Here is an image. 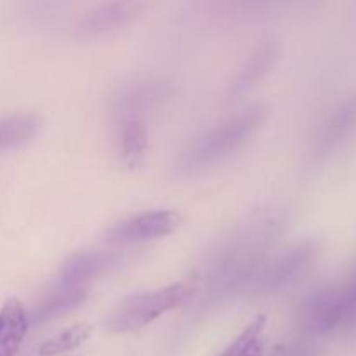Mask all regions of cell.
<instances>
[{"mask_svg": "<svg viewBox=\"0 0 356 356\" xmlns=\"http://www.w3.org/2000/svg\"><path fill=\"white\" fill-rule=\"evenodd\" d=\"M38 115H14L0 120V152L16 149L28 145L38 136L42 129Z\"/></svg>", "mask_w": 356, "mask_h": 356, "instance_id": "obj_14", "label": "cell"}, {"mask_svg": "<svg viewBox=\"0 0 356 356\" xmlns=\"http://www.w3.org/2000/svg\"><path fill=\"white\" fill-rule=\"evenodd\" d=\"M87 299L86 287H59L52 285L51 291L42 296L40 301L28 312L30 327L44 325L51 320L59 318L83 305Z\"/></svg>", "mask_w": 356, "mask_h": 356, "instance_id": "obj_10", "label": "cell"}, {"mask_svg": "<svg viewBox=\"0 0 356 356\" xmlns=\"http://www.w3.org/2000/svg\"><path fill=\"white\" fill-rule=\"evenodd\" d=\"M278 54H280V47L273 40H268L256 47V51L249 56V59H245L242 68L229 83V96H242V94L249 92L252 87H256L271 72Z\"/></svg>", "mask_w": 356, "mask_h": 356, "instance_id": "obj_11", "label": "cell"}, {"mask_svg": "<svg viewBox=\"0 0 356 356\" xmlns=\"http://www.w3.org/2000/svg\"><path fill=\"white\" fill-rule=\"evenodd\" d=\"M266 117V104H250V106L243 108L236 115L212 127L211 131L198 136L195 141H191L181 152L176 167H174L176 174L183 177L197 176V174L225 162L256 134L257 129L264 124Z\"/></svg>", "mask_w": 356, "mask_h": 356, "instance_id": "obj_2", "label": "cell"}, {"mask_svg": "<svg viewBox=\"0 0 356 356\" xmlns=\"http://www.w3.org/2000/svg\"><path fill=\"white\" fill-rule=\"evenodd\" d=\"M316 254H318V243L313 240H305L289 247L271 261L263 263L247 287L245 294L271 296L284 291L306 273V270L315 261Z\"/></svg>", "mask_w": 356, "mask_h": 356, "instance_id": "obj_4", "label": "cell"}, {"mask_svg": "<svg viewBox=\"0 0 356 356\" xmlns=\"http://www.w3.org/2000/svg\"><path fill=\"white\" fill-rule=\"evenodd\" d=\"M193 292L195 284L176 282L167 287L129 296L108 316L106 329L115 334L136 332V330L145 329L156 318L186 302Z\"/></svg>", "mask_w": 356, "mask_h": 356, "instance_id": "obj_3", "label": "cell"}, {"mask_svg": "<svg viewBox=\"0 0 356 356\" xmlns=\"http://www.w3.org/2000/svg\"><path fill=\"white\" fill-rule=\"evenodd\" d=\"M139 2H106L99 3L90 9L86 16L80 19L76 26V33L83 38L99 37V35L110 33L131 23L141 10Z\"/></svg>", "mask_w": 356, "mask_h": 356, "instance_id": "obj_9", "label": "cell"}, {"mask_svg": "<svg viewBox=\"0 0 356 356\" xmlns=\"http://www.w3.org/2000/svg\"><path fill=\"white\" fill-rule=\"evenodd\" d=\"M170 86L162 79H143L127 83L115 94L111 111L117 125L145 120L169 97Z\"/></svg>", "mask_w": 356, "mask_h": 356, "instance_id": "obj_6", "label": "cell"}, {"mask_svg": "<svg viewBox=\"0 0 356 356\" xmlns=\"http://www.w3.org/2000/svg\"><path fill=\"white\" fill-rule=\"evenodd\" d=\"M275 356H313V351L306 344L294 343L289 346H282Z\"/></svg>", "mask_w": 356, "mask_h": 356, "instance_id": "obj_18", "label": "cell"}, {"mask_svg": "<svg viewBox=\"0 0 356 356\" xmlns=\"http://www.w3.org/2000/svg\"><path fill=\"white\" fill-rule=\"evenodd\" d=\"M181 221L183 218L179 212L167 211V209L139 212L115 222L106 232L104 240L110 245H134V243L152 242L176 232Z\"/></svg>", "mask_w": 356, "mask_h": 356, "instance_id": "obj_5", "label": "cell"}, {"mask_svg": "<svg viewBox=\"0 0 356 356\" xmlns=\"http://www.w3.org/2000/svg\"><path fill=\"white\" fill-rule=\"evenodd\" d=\"M266 315H259L218 356H263Z\"/></svg>", "mask_w": 356, "mask_h": 356, "instance_id": "obj_16", "label": "cell"}, {"mask_svg": "<svg viewBox=\"0 0 356 356\" xmlns=\"http://www.w3.org/2000/svg\"><path fill=\"white\" fill-rule=\"evenodd\" d=\"M125 256L118 250H82L65 261L54 285L59 287H86L87 282L111 273L124 264Z\"/></svg>", "mask_w": 356, "mask_h": 356, "instance_id": "obj_8", "label": "cell"}, {"mask_svg": "<svg viewBox=\"0 0 356 356\" xmlns=\"http://www.w3.org/2000/svg\"><path fill=\"white\" fill-rule=\"evenodd\" d=\"M118 143H120V155L125 165L131 169L138 167L143 162L148 149V134L145 124L131 122L118 127Z\"/></svg>", "mask_w": 356, "mask_h": 356, "instance_id": "obj_15", "label": "cell"}, {"mask_svg": "<svg viewBox=\"0 0 356 356\" xmlns=\"http://www.w3.org/2000/svg\"><path fill=\"white\" fill-rule=\"evenodd\" d=\"M280 229L282 214L273 207L259 209L236 225L212 249L200 278L193 282L195 291L200 292V306H218L245 294Z\"/></svg>", "mask_w": 356, "mask_h": 356, "instance_id": "obj_1", "label": "cell"}, {"mask_svg": "<svg viewBox=\"0 0 356 356\" xmlns=\"http://www.w3.org/2000/svg\"><path fill=\"white\" fill-rule=\"evenodd\" d=\"M344 322L343 287H320L302 301L299 323L313 336H327Z\"/></svg>", "mask_w": 356, "mask_h": 356, "instance_id": "obj_7", "label": "cell"}, {"mask_svg": "<svg viewBox=\"0 0 356 356\" xmlns=\"http://www.w3.org/2000/svg\"><path fill=\"white\" fill-rule=\"evenodd\" d=\"M92 327L87 323H76V325L68 327L63 332L56 334L54 337L45 341L40 348H38V355L40 356H59L65 355L68 351H73L75 348L82 346L87 339L90 337Z\"/></svg>", "mask_w": 356, "mask_h": 356, "instance_id": "obj_17", "label": "cell"}, {"mask_svg": "<svg viewBox=\"0 0 356 356\" xmlns=\"http://www.w3.org/2000/svg\"><path fill=\"white\" fill-rule=\"evenodd\" d=\"M356 131V92L348 96L339 106L330 115L329 122L320 138L318 148L329 153L339 145H343L348 138Z\"/></svg>", "mask_w": 356, "mask_h": 356, "instance_id": "obj_13", "label": "cell"}, {"mask_svg": "<svg viewBox=\"0 0 356 356\" xmlns=\"http://www.w3.org/2000/svg\"><path fill=\"white\" fill-rule=\"evenodd\" d=\"M30 323L23 302L9 298L0 308V356H16Z\"/></svg>", "mask_w": 356, "mask_h": 356, "instance_id": "obj_12", "label": "cell"}]
</instances>
